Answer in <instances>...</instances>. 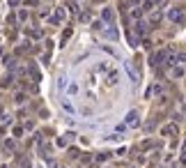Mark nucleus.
<instances>
[{"label":"nucleus","instance_id":"nucleus-27","mask_svg":"<svg viewBox=\"0 0 186 168\" xmlns=\"http://www.w3.org/2000/svg\"><path fill=\"white\" fill-rule=\"evenodd\" d=\"M19 5V0H9V7H16Z\"/></svg>","mask_w":186,"mask_h":168},{"label":"nucleus","instance_id":"nucleus-4","mask_svg":"<svg viewBox=\"0 0 186 168\" xmlns=\"http://www.w3.org/2000/svg\"><path fill=\"white\" fill-rule=\"evenodd\" d=\"M101 21H103V23H113V21H115V12H113V9H103V12H101Z\"/></svg>","mask_w":186,"mask_h":168},{"label":"nucleus","instance_id":"nucleus-22","mask_svg":"<svg viewBox=\"0 0 186 168\" xmlns=\"http://www.w3.org/2000/svg\"><path fill=\"white\" fill-rule=\"evenodd\" d=\"M143 147H145V150H149V147H154V141H145V143H143Z\"/></svg>","mask_w":186,"mask_h":168},{"label":"nucleus","instance_id":"nucleus-1","mask_svg":"<svg viewBox=\"0 0 186 168\" xmlns=\"http://www.w3.org/2000/svg\"><path fill=\"white\" fill-rule=\"evenodd\" d=\"M124 122H126V127H138V124H140V115H138V111H129Z\"/></svg>","mask_w":186,"mask_h":168},{"label":"nucleus","instance_id":"nucleus-23","mask_svg":"<svg viewBox=\"0 0 186 168\" xmlns=\"http://www.w3.org/2000/svg\"><path fill=\"white\" fill-rule=\"evenodd\" d=\"M78 92V85H69V95H76Z\"/></svg>","mask_w":186,"mask_h":168},{"label":"nucleus","instance_id":"nucleus-13","mask_svg":"<svg viewBox=\"0 0 186 168\" xmlns=\"http://www.w3.org/2000/svg\"><path fill=\"white\" fill-rule=\"evenodd\" d=\"M69 37H71V28H67V30H65V32H62V44H65V42H67V39H69Z\"/></svg>","mask_w":186,"mask_h":168},{"label":"nucleus","instance_id":"nucleus-25","mask_svg":"<svg viewBox=\"0 0 186 168\" xmlns=\"http://www.w3.org/2000/svg\"><path fill=\"white\" fill-rule=\"evenodd\" d=\"M124 129H126V122H122V124L115 127V131H124Z\"/></svg>","mask_w":186,"mask_h":168},{"label":"nucleus","instance_id":"nucleus-10","mask_svg":"<svg viewBox=\"0 0 186 168\" xmlns=\"http://www.w3.org/2000/svg\"><path fill=\"white\" fill-rule=\"evenodd\" d=\"M163 134H166V136L177 134V127H175V124H168V127H163Z\"/></svg>","mask_w":186,"mask_h":168},{"label":"nucleus","instance_id":"nucleus-2","mask_svg":"<svg viewBox=\"0 0 186 168\" xmlns=\"http://www.w3.org/2000/svg\"><path fill=\"white\" fill-rule=\"evenodd\" d=\"M163 60H168V51H156V53L149 58V65H159V62H163Z\"/></svg>","mask_w":186,"mask_h":168},{"label":"nucleus","instance_id":"nucleus-19","mask_svg":"<svg viewBox=\"0 0 186 168\" xmlns=\"http://www.w3.org/2000/svg\"><path fill=\"white\" fill-rule=\"evenodd\" d=\"M21 168H32V164H30V159H21Z\"/></svg>","mask_w":186,"mask_h":168},{"label":"nucleus","instance_id":"nucleus-6","mask_svg":"<svg viewBox=\"0 0 186 168\" xmlns=\"http://www.w3.org/2000/svg\"><path fill=\"white\" fill-rule=\"evenodd\" d=\"M117 81H120V69H110V72H108V83L115 85Z\"/></svg>","mask_w":186,"mask_h":168},{"label":"nucleus","instance_id":"nucleus-21","mask_svg":"<svg viewBox=\"0 0 186 168\" xmlns=\"http://www.w3.org/2000/svg\"><path fill=\"white\" fill-rule=\"evenodd\" d=\"M46 168H57V164H55V159H48V161H46Z\"/></svg>","mask_w":186,"mask_h":168},{"label":"nucleus","instance_id":"nucleus-15","mask_svg":"<svg viewBox=\"0 0 186 168\" xmlns=\"http://www.w3.org/2000/svg\"><path fill=\"white\" fill-rule=\"evenodd\" d=\"M69 157H71V159H78V157H80V152H78L76 147H71V150H69Z\"/></svg>","mask_w":186,"mask_h":168},{"label":"nucleus","instance_id":"nucleus-7","mask_svg":"<svg viewBox=\"0 0 186 168\" xmlns=\"http://www.w3.org/2000/svg\"><path fill=\"white\" fill-rule=\"evenodd\" d=\"M168 19L175 21V23H182V12H179V9H170V12H168Z\"/></svg>","mask_w":186,"mask_h":168},{"label":"nucleus","instance_id":"nucleus-14","mask_svg":"<svg viewBox=\"0 0 186 168\" xmlns=\"http://www.w3.org/2000/svg\"><path fill=\"white\" fill-rule=\"evenodd\" d=\"M5 65H7V67H16V58H5Z\"/></svg>","mask_w":186,"mask_h":168},{"label":"nucleus","instance_id":"nucleus-28","mask_svg":"<svg viewBox=\"0 0 186 168\" xmlns=\"http://www.w3.org/2000/svg\"><path fill=\"white\" fill-rule=\"evenodd\" d=\"M138 2H140V0H129V5H138Z\"/></svg>","mask_w":186,"mask_h":168},{"label":"nucleus","instance_id":"nucleus-17","mask_svg":"<svg viewBox=\"0 0 186 168\" xmlns=\"http://www.w3.org/2000/svg\"><path fill=\"white\" fill-rule=\"evenodd\" d=\"M110 157V152H101V154H97V161H106Z\"/></svg>","mask_w":186,"mask_h":168},{"label":"nucleus","instance_id":"nucleus-8","mask_svg":"<svg viewBox=\"0 0 186 168\" xmlns=\"http://www.w3.org/2000/svg\"><path fill=\"white\" fill-rule=\"evenodd\" d=\"M103 35H106L108 39H113V42H115V39H120V32H117V28H113V26H110V28H108V30L103 32Z\"/></svg>","mask_w":186,"mask_h":168},{"label":"nucleus","instance_id":"nucleus-9","mask_svg":"<svg viewBox=\"0 0 186 168\" xmlns=\"http://www.w3.org/2000/svg\"><path fill=\"white\" fill-rule=\"evenodd\" d=\"M2 147H5V152H14V147H16V143L11 141V138H7V141L2 143Z\"/></svg>","mask_w":186,"mask_h":168},{"label":"nucleus","instance_id":"nucleus-20","mask_svg":"<svg viewBox=\"0 0 186 168\" xmlns=\"http://www.w3.org/2000/svg\"><path fill=\"white\" fill-rule=\"evenodd\" d=\"M78 19H80V23H88V21H90V14H85V12H83V14L78 16Z\"/></svg>","mask_w":186,"mask_h":168},{"label":"nucleus","instance_id":"nucleus-3","mask_svg":"<svg viewBox=\"0 0 186 168\" xmlns=\"http://www.w3.org/2000/svg\"><path fill=\"white\" fill-rule=\"evenodd\" d=\"M74 138H76V136H74L71 131H67L65 136H60V138H57V145H60V147H65V145H69V141H74Z\"/></svg>","mask_w":186,"mask_h":168},{"label":"nucleus","instance_id":"nucleus-16","mask_svg":"<svg viewBox=\"0 0 186 168\" xmlns=\"http://www.w3.org/2000/svg\"><path fill=\"white\" fill-rule=\"evenodd\" d=\"M172 76H175V78L184 76V69H182V67H175V72H172Z\"/></svg>","mask_w":186,"mask_h":168},{"label":"nucleus","instance_id":"nucleus-5","mask_svg":"<svg viewBox=\"0 0 186 168\" xmlns=\"http://www.w3.org/2000/svg\"><path fill=\"white\" fill-rule=\"evenodd\" d=\"M65 16H67V9L60 7V9H55V16L51 21H53V23H62V21H65Z\"/></svg>","mask_w":186,"mask_h":168},{"label":"nucleus","instance_id":"nucleus-18","mask_svg":"<svg viewBox=\"0 0 186 168\" xmlns=\"http://www.w3.org/2000/svg\"><path fill=\"white\" fill-rule=\"evenodd\" d=\"M62 108H65L67 113H74V106H71V104H69V101H65V104H62Z\"/></svg>","mask_w":186,"mask_h":168},{"label":"nucleus","instance_id":"nucleus-11","mask_svg":"<svg viewBox=\"0 0 186 168\" xmlns=\"http://www.w3.org/2000/svg\"><path fill=\"white\" fill-rule=\"evenodd\" d=\"M179 161H182V166H186V141L182 145V154H179Z\"/></svg>","mask_w":186,"mask_h":168},{"label":"nucleus","instance_id":"nucleus-24","mask_svg":"<svg viewBox=\"0 0 186 168\" xmlns=\"http://www.w3.org/2000/svg\"><path fill=\"white\" fill-rule=\"evenodd\" d=\"M25 16H28V12H25V9H21V12H19V19H21V21H25Z\"/></svg>","mask_w":186,"mask_h":168},{"label":"nucleus","instance_id":"nucleus-12","mask_svg":"<svg viewBox=\"0 0 186 168\" xmlns=\"http://www.w3.org/2000/svg\"><path fill=\"white\" fill-rule=\"evenodd\" d=\"M131 16H133V19H140V16H143V9H140V7H136V9L131 12Z\"/></svg>","mask_w":186,"mask_h":168},{"label":"nucleus","instance_id":"nucleus-26","mask_svg":"<svg viewBox=\"0 0 186 168\" xmlns=\"http://www.w3.org/2000/svg\"><path fill=\"white\" fill-rule=\"evenodd\" d=\"M177 62H186V53H179L177 55Z\"/></svg>","mask_w":186,"mask_h":168}]
</instances>
